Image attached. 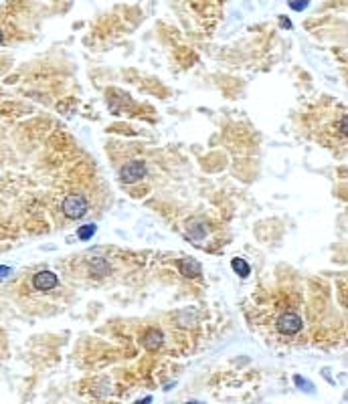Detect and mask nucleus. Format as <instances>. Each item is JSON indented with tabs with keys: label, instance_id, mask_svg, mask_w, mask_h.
Wrapping results in <instances>:
<instances>
[{
	"label": "nucleus",
	"instance_id": "nucleus-1",
	"mask_svg": "<svg viewBox=\"0 0 348 404\" xmlns=\"http://www.w3.org/2000/svg\"><path fill=\"white\" fill-rule=\"evenodd\" d=\"M61 208H63V214L69 216V219H81V216H85L89 204L83 194H69L63 200Z\"/></svg>",
	"mask_w": 348,
	"mask_h": 404
},
{
	"label": "nucleus",
	"instance_id": "nucleus-2",
	"mask_svg": "<svg viewBox=\"0 0 348 404\" xmlns=\"http://www.w3.org/2000/svg\"><path fill=\"white\" fill-rule=\"evenodd\" d=\"M302 327H304V322L296 312H286L277 320V331L283 335H296L302 331Z\"/></svg>",
	"mask_w": 348,
	"mask_h": 404
},
{
	"label": "nucleus",
	"instance_id": "nucleus-3",
	"mask_svg": "<svg viewBox=\"0 0 348 404\" xmlns=\"http://www.w3.org/2000/svg\"><path fill=\"white\" fill-rule=\"evenodd\" d=\"M146 176V164L142 160H134L130 164H125L121 170H119V178L125 182V184H134L138 180H142Z\"/></svg>",
	"mask_w": 348,
	"mask_h": 404
},
{
	"label": "nucleus",
	"instance_id": "nucleus-4",
	"mask_svg": "<svg viewBox=\"0 0 348 404\" xmlns=\"http://www.w3.org/2000/svg\"><path fill=\"white\" fill-rule=\"evenodd\" d=\"M33 285L37 291H51L59 285V279L53 271H39L35 277H33Z\"/></svg>",
	"mask_w": 348,
	"mask_h": 404
},
{
	"label": "nucleus",
	"instance_id": "nucleus-5",
	"mask_svg": "<svg viewBox=\"0 0 348 404\" xmlns=\"http://www.w3.org/2000/svg\"><path fill=\"white\" fill-rule=\"evenodd\" d=\"M142 344H144V348L150 350V352L158 350V348L162 346V333L158 331V329H154V327L146 329L144 335H142Z\"/></svg>",
	"mask_w": 348,
	"mask_h": 404
},
{
	"label": "nucleus",
	"instance_id": "nucleus-6",
	"mask_svg": "<svg viewBox=\"0 0 348 404\" xmlns=\"http://www.w3.org/2000/svg\"><path fill=\"white\" fill-rule=\"evenodd\" d=\"M178 267H180V273L184 277H199L201 275V263L195 259H182Z\"/></svg>",
	"mask_w": 348,
	"mask_h": 404
},
{
	"label": "nucleus",
	"instance_id": "nucleus-7",
	"mask_svg": "<svg viewBox=\"0 0 348 404\" xmlns=\"http://www.w3.org/2000/svg\"><path fill=\"white\" fill-rule=\"evenodd\" d=\"M89 269H91V273H93V275H98V277H104V275H108V273H110V265H108V263H106V259H102V257L91 259Z\"/></svg>",
	"mask_w": 348,
	"mask_h": 404
},
{
	"label": "nucleus",
	"instance_id": "nucleus-8",
	"mask_svg": "<svg viewBox=\"0 0 348 404\" xmlns=\"http://www.w3.org/2000/svg\"><path fill=\"white\" fill-rule=\"evenodd\" d=\"M96 231H98V227L93 225V223H89V225H83V227H79V231H77V237L81 239V241H89L93 235H96Z\"/></svg>",
	"mask_w": 348,
	"mask_h": 404
},
{
	"label": "nucleus",
	"instance_id": "nucleus-9",
	"mask_svg": "<svg viewBox=\"0 0 348 404\" xmlns=\"http://www.w3.org/2000/svg\"><path fill=\"white\" fill-rule=\"evenodd\" d=\"M231 267H233V271H235L237 275H241V277H247V275L251 273L249 265H247L243 259H233V261H231Z\"/></svg>",
	"mask_w": 348,
	"mask_h": 404
},
{
	"label": "nucleus",
	"instance_id": "nucleus-10",
	"mask_svg": "<svg viewBox=\"0 0 348 404\" xmlns=\"http://www.w3.org/2000/svg\"><path fill=\"white\" fill-rule=\"evenodd\" d=\"M188 235H191V239H195V241H201L205 237V227L201 223H193L191 229H188Z\"/></svg>",
	"mask_w": 348,
	"mask_h": 404
},
{
	"label": "nucleus",
	"instance_id": "nucleus-11",
	"mask_svg": "<svg viewBox=\"0 0 348 404\" xmlns=\"http://www.w3.org/2000/svg\"><path fill=\"white\" fill-rule=\"evenodd\" d=\"M294 382H296V384H298L302 390H308V392H312V390H314V386H312L308 380H304L302 376H296V378H294Z\"/></svg>",
	"mask_w": 348,
	"mask_h": 404
},
{
	"label": "nucleus",
	"instance_id": "nucleus-12",
	"mask_svg": "<svg viewBox=\"0 0 348 404\" xmlns=\"http://www.w3.org/2000/svg\"><path fill=\"white\" fill-rule=\"evenodd\" d=\"M338 130H340V134L342 136H348V113L340 119V123H338Z\"/></svg>",
	"mask_w": 348,
	"mask_h": 404
},
{
	"label": "nucleus",
	"instance_id": "nucleus-13",
	"mask_svg": "<svg viewBox=\"0 0 348 404\" xmlns=\"http://www.w3.org/2000/svg\"><path fill=\"white\" fill-rule=\"evenodd\" d=\"M308 6V2H290V8H294V10H304Z\"/></svg>",
	"mask_w": 348,
	"mask_h": 404
},
{
	"label": "nucleus",
	"instance_id": "nucleus-14",
	"mask_svg": "<svg viewBox=\"0 0 348 404\" xmlns=\"http://www.w3.org/2000/svg\"><path fill=\"white\" fill-rule=\"evenodd\" d=\"M8 273H10V269H8V267H0V279H4Z\"/></svg>",
	"mask_w": 348,
	"mask_h": 404
},
{
	"label": "nucleus",
	"instance_id": "nucleus-15",
	"mask_svg": "<svg viewBox=\"0 0 348 404\" xmlns=\"http://www.w3.org/2000/svg\"><path fill=\"white\" fill-rule=\"evenodd\" d=\"M136 404H152V396H146L144 400H138Z\"/></svg>",
	"mask_w": 348,
	"mask_h": 404
},
{
	"label": "nucleus",
	"instance_id": "nucleus-16",
	"mask_svg": "<svg viewBox=\"0 0 348 404\" xmlns=\"http://www.w3.org/2000/svg\"><path fill=\"white\" fill-rule=\"evenodd\" d=\"M281 26H286V28H290V26H292V22H290L288 18H283V16H281Z\"/></svg>",
	"mask_w": 348,
	"mask_h": 404
},
{
	"label": "nucleus",
	"instance_id": "nucleus-17",
	"mask_svg": "<svg viewBox=\"0 0 348 404\" xmlns=\"http://www.w3.org/2000/svg\"><path fill=\"white\" fill-rule=\"evenodd\" d=\"M0 43H2V33H0Z\"/></svg>",
	"mask_w": 348,
	"mask_h": 404
},
{
	"label": "nucleus",
	"instance_id": "nucleus-18",
	"mask_svg": "<svg viewBox=\"0 0 348 404\" xmlns=\"http://www.w3.org/2000/svg\"><path fill=\"white\" fill-rule=\"evenodd\" d=\"M188 404H199V402H188Z\"/></svg>",
	"mask_w": 348,
	"mask_h": 404
}]
</instances>
